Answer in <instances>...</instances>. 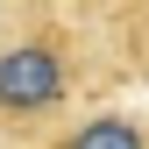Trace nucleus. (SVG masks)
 Masks as SVG:
<instances>
[{
    "instance_id": "obj_1",
    "label": "nucleus",
    "mask_w": 149,
    "mask_h": 149,
    "mask_svg": "<svg viewBox=\"0 0 149 149\" xmlns=\"http://www.w3.org/2000/svg\"><path fill=\"white\" fill-rule=\"evenodd\" d=\"M85 14L22 7L0 29V135L57 142L78 114H92V92L107 78V50L85 36Z\"/></svg>"
},
{
    "instance_id": "obj_2",
    "label": "nucleus",
    "mask_w": 149,
    "mask_h": 149,
    "mask_svg": "<svg viewBox=\"0 0 149 149\" xmlns=\"http://www.w3.org/2000/svg\"><path fill=\"white\" fill-rule=\"evenodd\" d=\"M43 149H149V121L142 114H121V107H92V114H78Z\"/></svg>"
}]
</instances>
